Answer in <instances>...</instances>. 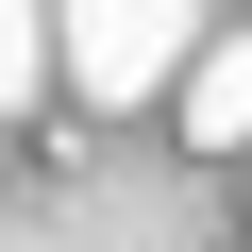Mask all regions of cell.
Instances as JSON below:
<instances>
[{
    "label": "cell",
    "mask_w": 252,
    "mask_h": 252,
    "mask_svg": "<svg viewBox=\"0 0 252 252\" xmlns=\"http://www.w3.org/2000/svg\"><path fill=\"white\" fill-rule=\"evenodd\" d=\"M185 152H252V17L185 67Z\"/></svg>",
    "instance_id": "obj_2"
},
{
    "label": "cell",
    "mask_w": 252,
    "mask_h": 252,
    "mask_svg": "<svg viewBox=\"0 0 252 252\" xmlns=\"http://www.w3.org/2000/svg\"><path fill=\"white\" fill-rule=\"evenodd\" d=\"M51 34H67V84L118 118V101H185V67L219 51L202 34V0H51Z\"/></svg>",
    "instance_id": "obj_1"
}]
</instances>
